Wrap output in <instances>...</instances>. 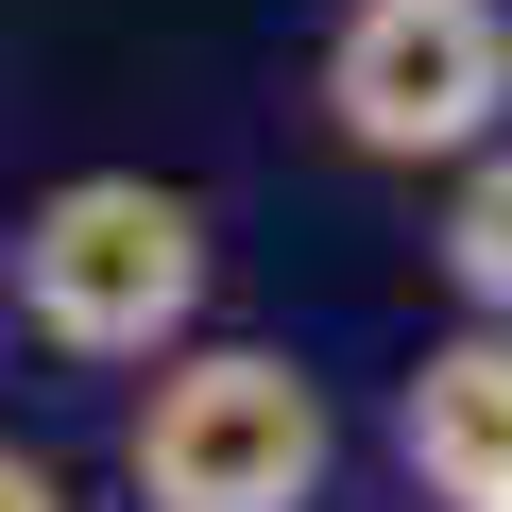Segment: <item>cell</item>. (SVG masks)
<instances>
[{
	"label": "cell",
	"mask_w": 512,
	"mask_h": 512,
	"mask_svg": "<svg viewBox=\"0 0 512 512\" xmlns=\"http://www.w3.org/2000/svg\"><path fill=\"white\" fill-rule=\"evenodd\" d=\"M18 325L52 359H171L205 325V205L154 171H69L18 222Z\"/></svg>",
	"instance_id": "obj_1"
},
{
	"label": "cell",
	"mask_w": 512,
	"mask_h": 512,
	"mask_svg": "<svg viewBox=\"0 0 512 512\" xmlns=\"http://www.w3.org/2000/svg\"><path fill=\"white\" fill-rule=\"evenodd\" d=\"M137 512H308L325 495V376L274 342H171L120 427Z\"/></svg>",
	"instance_id": "obj_2"
},
{
	"label": "cell",
	"mask_w": 512,
	"mask_h": 512,
	"mask_svg": "<svg viewBox=\"0 0 512 512\" xmlns=\"http://www.w3.org/2000/svg\"><path fill=\"white\" fill-rule=\"evenodd\" d=\"M325 120H342L359 154H393V171L495 154V120H512V18H495V0H342Z\"/></svg>",
	"instance_id": "obj_3"
},
{
	"label": "cell",
	"mask_w": 512,
	"mask_h": 512,
	"mask_svg": "<svg viewBox=\"0 0 512 512\" xmlns=\"http://www.w3.org/2000/svg\"><path fill=\"white\" fill-rule=\"evenodd\" d=\"M393 461H410L444 512H495V495H512V325H461V342L410 359V393H393Z\"/></svg>",
	"instance_id": "obj_4"
},
{
	"label": "cell",
	"mask_w": 512,
	"mask_h": 512,
	"mask_svg": "<svg viewBox=\"0 0 512 512\" xmlns=\"http://www.w3.org/2000/svg\"><path fill=\"white\" fill-rule=\"evenodd\" d=\"M427 256H444V291H461L478 325H512V154H461V188H444Z\"/></svg>",
	"instance_id": "obj_5"
},
{
	"label": "cell",
	"mask_w": 512,
	"mask_h": 512,
	"mask_svg": "<svg viewBox=\"0 0 512 512\" xmlns=\"http://www.w3.org/2000/svg\"><path fill=\"white\" fill-rule=\"evenodd\" d=\"M0 512H69V478H52L35 444H0Z\"/></svg>",
	"instance_id": "obj_6"
},
{
	"label": "cell",
	"mask_w": 512,
	"mask_h": 512,
	"mask_svg": "<svg viewBox=\"0 0 512 512\" xmlns=\"http://www.w3.org/2000/svg\"><path fill=\"white\" fill-rule=\"evenodd\" d=\"M495 512H512V495H495Z\"/></svg>",
	"instance_id": "obj_7"
}]
</instances>
